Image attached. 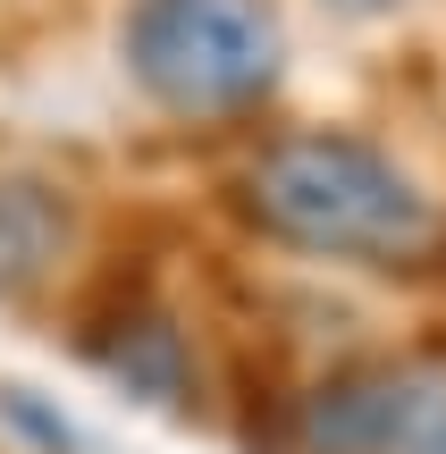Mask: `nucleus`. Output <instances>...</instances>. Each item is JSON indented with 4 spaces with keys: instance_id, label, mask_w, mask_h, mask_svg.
I'll list each match as a JSON object with an SVG mask.
<instances>
[{
    "instance_id": "obj_1",
    "label": "nucleus",
    "mask_w": 446,
    "mask_h": 454,
    "mask_svg": "<svg viewBox=\"0 0 446 454\" xmlns=\"http://www.w3.org/2000/svg\"><path fill=\"white\" fill-rule=\"evenodd\" d=\"M245 219L270 244L363 261V270H421L446 244V211L430 202V185L346 127H295L262 144V160L245 168Z\"/></svg>"
},
{
    "instance_id": "obj_2",
    "label": "nucleus",
    "mask_w": 446,
    "mask_h": 454,
    "mask_svg": "<svg viewBox=\"0 0 446 454\" xmlns=\"http://www.w3.org/2000/svg\"><path fill=\"white\" fill-rule=\"evenodd\" d=\"M127 76L177 118H236L278 84V9L270 0H135Z\"/></svg>"
},
{
    "instance_id": "obj_3",
    "label": "nucleus",
    "mask_w": 446,
    "mask_h": 454,
    "mask_svg": "<svg viewBox=\"0 0 446 454\" xmlns=\"http://www.w3.org/2000/svg\"><path fill=\"white\" fill-rule=\"evenodd\" d=\"M312 454H446V354L337 371L303 404Z\"/></svg>"
},
{
    "instance_id": "obj_4",
    "label": "nucleus",
    "mask_w": 446,
    "mask_h": 454,
    "mask_svg": "<svg viewBox=\"0 0 446 454\" xmlns=\"http://www.w3.org/2000/svg\"><path fill=\"white\" fill-rule=\"evenodd\" d=\"M59 236H67V211H51L43 185H0V294L26 286Z\"/></svg>"
},
{
    "instance_id": "obj_5",
    "label": "nucleus",
    "mask_w": 446,
    "mask_h": 454,
    "mask_svg": "<svg viewBox=\"0 0 446 454\" xmlns=\"http://www.w3.org/2000/svg\"><path fill=\"white\" fill-rule=\"evenodd\" d=\"M320 9H329V17H396L404 0H320Z\"/></svg>"
}]
</instances>
